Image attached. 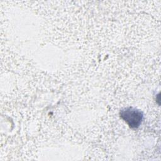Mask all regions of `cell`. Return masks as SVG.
<instances>
[{
	"instance_id": "cell-1",
	"label": "cell",
	"mask_w": 161,
	"mask_h": 161,
	"mask_svg": "<svg viewBox=\"0 0 161 161\" xmlns=\"http://www.w3.org/2000/svg\"><path fill=\"white\" fill-rule=\"evenodd\" d=\"M121 118L131 128H137L141 125L143 115L141 111L131 107L124 108L119 113Z\"/></svg>"
}]
</instances>
